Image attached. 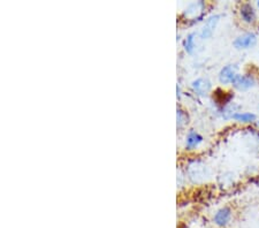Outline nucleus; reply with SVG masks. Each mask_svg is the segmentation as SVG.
I'll return each mask as SVG.
<instances>
[{
    "mask_svg": "<svg viewBox=\"0 0 259 228\" xmlns=\"http://www.w3.org/2000/svg\"><path fill=\"white\" fill-rule=\"evenodd\" d=\"M220 18H221V15L215 14V15L210 16V18L206 20V22H205V24H204V27L202 28V31H200V34H199L200 38L202 39L211 38L212 35L214 34V30H215L217 26H218Z\"/></svg>",
    "mask_w": 259,
    "mask_h": 228,
    "instance_id": "obj_4",
    "label": "nucleus"
},
{
    "mask_svg": "<svg viewBox=\"0 0 259 228\" xmlns=\"http://www.w3.org/2000/svg\"><path fill=\"white\" fill-rule=\"evenodd\" d=\"M177 118H178V127H181L182 124H185L187 121V114L185 111H182L181 109H178V113H177Z\"/></svg>",
    "mask_w": 259,
    "mask_h": 228,
    "instance_id": "obj_11",
    "label": "nucleus"
},
{
    "mask_svg": "<svg viewBox=\"0 0 259 228\" xmlns=\"http://www.w3.org/2000/svg\"><path fill=\"white\" fill-rule=\"evenodd\" d=\"M202 142H203V136L199 135L197 131L191 129L187 135L186 149L187 150H194V149L198 148L199 144Z\"/></svg>",
    "mask_w": 259,
    "mask_h": 228,
    "instance_id": "obj_8",
    "label": "nucleus"
},
{
    "mask_svg": "<svg viewBox=\"0 0 259 228\" xmlns=\"http://www.w3.org/2000/svg\"><path fill=\"white\" fill-rule=\"evenodd\" d=\"M234 121L241 123H251L257 120L256 114L249 113V112H236L232 118Z\"/></svg>",
    "mask_w": 259,
    "mask_h": 228,
    "instance_id": "obj_9",
    "label": "nucleus"
},
{
    "mask_svg": "<svg viewBox=\"0 0 259 228\" xmlns=\"http://www.w3.org/2000/svg\"><path fill=\"white\" fill-rule=\"evenodd\" d=\"M233 86L240 91H246L249 89L253 88L256 85V80L252 75H249V74H244V75H241V74H237L233 81Z\"/></svg>",
    "mask_w": 259,
    "mask_h": 228,
    "instance_id": "obj_2",
    "label": "nucleus"
},
{
    "mask_svg": "<svg viewBox=\"0 0 259 228\" xmlns=\"http://www.w3.org/2000/svg\"><path fill=\"white\" fill-rule=\"evenodd\" d=\"M258 126H259V122H258Z\"/></svg>",
    "mask_w": 259,
    "mask_h": 228,
    "instance_id": "obj_14",
    "label": "nucleus"
},
{
    "mask_svg": "<svg viewBox=\"0 0 259 228\" xmlns=\"http://www.w3.org/2000/svg\"><path fill=\"white\" fill-rule=\"evenodd\" d=\"M195 38H196V34L195 32H191L187 36V38L185 39V43H183V47H185V50L187 53H193L195 50Z\"/></svg>",
    "mask_w": 259,
    "mask_h": 228,
    "instance_id": "obj_10",
    "label": "nucleus"
},
{
    "mask_svg": "<svg viewBox=\"0 0 259 228\" xmlns=\"http://www.w3.org/2000/svg\"><path fill=\"white\" fill-rule=\"evenodd\" d=\"M177 91H178V97H180V95H181V89H180V85L177 86Z\"/></svg>",
    "mask_w": 259,
    "mask_h": 228,
    "instance_id": "obj_12",
    "label": "nucleus"
},
{
    "mask_svg": "<svg viewBox=\"0 0 259 228\" xmlns=\"http://www.w3.org/2000/svg\"><path fill=\"white\" fill-rule=\"evenodd\" d=\"M232 210L231 207L224 206L219 209L213 215V222L218 227H226L232 220Z\"/></svg>",
    "mask_w": 259,
    "mask_h": 228,
    "instance_id": "obj_3",
    "label": "nucleus"
},
{
    "mask_svg": "<svg viewBox=\"0 0 259 228\" xmlns=\"http://www.w3.org/2000/svg\"><path fill=\"white\" fill-rule=\"evenodd\" d=\"M257 44V35L252 31L244 32V34L236 37L235 40L233 41L234 48L236 50H246L251 49Z\"/></svg>",
    "mask_w": 259,
    "mask_h": 228,
    "instance_id": "obj_1",
    "label": "nucleus"
},
{
    "mask_svg": "<svg viewBox=\"0 0 259 228\" xmlns=\"http://www.w3.org/2000/svg\"><path fill=\"white\" fill-rule=\"evenodd\" d=\"M240 15H241L242 21H243V22H245V23H248V24L253 23L254 21H256V18H257L254 7L249 3H245L241 6Z\"/></svg>",
    "mask_w": 259,
    "mask_h": 228,
    "instance_id": "obj_7",
    "label": "nucleus"
},
{
    "mask_svg": "<svg viewBox=\"0 0 259 228\" xmlns=\"http://www.w3.org/2000/svg\"><path fill=\"white\" fill-rule=\"evenodd\" d=\"M191 88L195 91L198 96H205V95L211 90L212 84L208 78L206 77H199L197 80L193 81L191 83Z\"/></svg>",
    "mask_w": 259,
    "mask_h": 228,
    "instance_id": "obj_6",
    "label": "nucleus"
},
{
    "mask_svg": "<svg viewBox=\"0 0 259 228\" xmlns=\"http://www.w3.org/2000/svg\"><path fill=\"white\" fill-rule=\"evenodd\" d=\"M237 75L236 67L234 65H227L220 69L219 82L221 84H232L234 78Z\"/></svg>",
    "mask_w": 259,
    "mask_h": 228,
    "instance_id": "obj_5",
    "label": "nucleus"
},
{
    "mask_svg": "<svg viewBox=\"0 0 259 228\" xmlns=\"http://www.w3.org/2000/svg\"><path fill=\"white\" fill-rule=\"evenodd\" d=\"M257 6L259 7V2H257Z\"/></svg>",
    "mask_w": 259,
    "mask_h": 228,
    "instance_id": "obj_13",
    "label": "nucleus"
}]
</instances>
